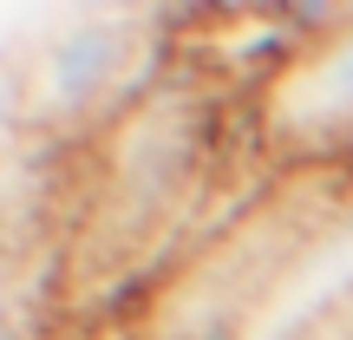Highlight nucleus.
Wrapping results in <instances>:
<instances>
[{
  "label": "nucleus",
  "instance_id": "2",
  "mask_svg": "<svg viewBox=\"0 0 353 340\" xmlns=\"http://www.w3.org/2000/svg\"><path fill=\"white\" fill-rule=\"evenodd\" d=\"M138 20L131 13H72L33 46L20 66L26 86V125H79L118 92V72L131 66Z\"/></svg>",
  "mask_w": 353,
  "mask_h": 340
},
{
  "label": "nucleus",
  "instance_id": "3",
  "mask_svg": "<svg viewBox=\"0 0 353 340\" xmlns=\"http://www.w3.org/2000/svg\"><path fill=\"white\" fill-rule=\"evenodd\" d=\"M26 125V86H20V72L13 66H0V151L13 144V131Z\"/></svg>",
  "mask_w": 353,
  "mask_h": 340
},
{
  "label": "nucleus",
  "instance_id": "1",
  "mask_svg": "<svg viewBox=\"0 0 353 340\" xmlns=\"http://www.w3.org/2000/svg\"><path fill=\"white\" fill-rule=\"evenodd\" d=\"M262 131L288 157H353V13L334 33L307 39L275 79H262Z\"/></svg>",
  "mask_w": 353,
  "mask_h": 340
},
{
  "label": "nucleus",
  "instance_id": "4",
  "mask_svg": "<svg viewBox=\"0 0 353 340\" xmlns=\"http://www.w3.org/2000/svg\"><path fill=\"white\" fill-rule=\"evenodd\" d=\"M0 340H13V301H7V268H0Z\"/></svg>",
  "mask_w": 353,
  "mask_h": 340
}]
</instances>
